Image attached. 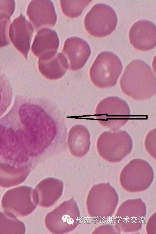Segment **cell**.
Returning <instances> with one entry per match:
<instances>
[{
  "instance_id": "cell-12",
  "label": "cell",
  "mask_w": 156,
  "mask_h": 234,
  "mask_svg": "<svg viewBox=\"0 0 156 234\" xmlns=\"http://www.w3.org/2000/svg\"><path fill=\"white\" fill-rule=\"evenodd\" d=\"M156 26L151 21L141 20L131 27L129 33L130 43L135 49L148 51L156 46Z\"/></svg>"
},
{
  "instance_id": "cell-8",
  "label": "cell",
  "mask_w": 156,
  "mask_h": 234,
  "mask_svg": "<svg viewBox=\"0 0 156 234\" xmlns=\"http://www.w3.org/2000/svg\"><path fill=\"white\" fill-rule=\"evenodd\" d=\"M154 177L151 166L146 160L133 159L123 169L120 177L123 188L130 192L144 191L151 184Z\"/></svg>"
},
{
  "instance_id": "cell-24",
  "label": "cell",
  "mask_w": 156,
  "mask_h": 234,
  "mask_svg": "<svg viewBox=\"0 0 156 234\" xmlns=\"http://www.w3.org/2000/svg\"><path fill=\"white\" fill-rule=\"evenodd\" d=\"M10 23L9 18H0V48L5 46L10 43L8 36V30Z\"/></svg>"
},
{
  "instance_id": "cell-1",
  "label": "cell",
  "mask_w": 156,
  "mask_h": 234,
  "mask_svg": "<svg viewBox=\"0 0 156 234\" xmlns=\"http://www.w3.org/2000/svg\"><path fill=\"white\" fill-rule=\"evenodd\" d=\"M38 154L33 125L22 107L14 103L0 119V162L16 167H31V158Z\"/></svg>"
},
{
  "instance_id": "cell-18",
  "label": "cell",
  "mask_w": 156,
  "mask_h": 234,
  "mask_svg": "<svg viewBox=\"0 0 156 234\" xmlns=\"http://www.w3.org/2000/svg\"><path fill=\"white\" fill-rule=\"evenodd\" d=\"M90 134L87 128L80 124L72 127L69 132L68 144L73 155L81 157L89 151L90 146Z\"/></svg>"
},
{
  "instance_id": "cell-21",
  "label": "cell",
  "mask_w": 156,
  "mask_h": 234,
  "mask_svg": "<svg viewBox=\"0 0 156 234\" xmlns=\"http://www.w3.org/2000/svg\"><path fill=\"white\" fill-rule=\"evenodd\" d=\"M25 231L24 224L15 214L5 211L0 212V234H24Z\"/></svg>"
},
{
  "instance_id": "cell-13",
  "label": "cell",
  "mask_w": 156,
  "mask_h": 234,
  "mask_svg": "<svg viewBox=\"0 0 156 234\" xmlns=\"http://www.w3.org/2000/svg\"><path fill=\"white\" fill-rule=\"evenodd\" d=\"M33 31L31 24L22 13L13 20L9 27V35L11 41L26 59L30 49Z\"/></svg>"
},
{
  "instance_id": "cell-10",
  "label": "cell",
  "mask_w": 156,
  "mask_h": 234,
  "mask_svg": "<svg viewBox=\"0 0 156 234\" xmlns=\"http://www.w3.org/2000/svg\"><path fill=\"white\" fill-rule=\"evenodd\" d=\"M1 204L4 211L19 217L29 215L37 205L34 197V189L25 185L7 191L2 197Z\"/></svg>"
},
{
  "instance_id": "cell-4",
  "label": "cell",
  "mask_w": 156,
  "mask_h": 234,
  "mask_svg": "<svg viewBox=\"0 0 156 234\" xmlns=\"http://www.w3.org/2000/svg\"><path fill=\"white\" fill-rule=\"evenodd\" d=\"M123 69L118 57L109 51H104L97 56L90 71L93 83L100 88L115 85Z\"/></svg>"
},
{
  "instance_id": "cell-22",
  "label": "cell",
  "mask_w": 156,
  "mask_h": 234,
  "mask_svg": "<svg viewBox=\"0 0 156 234\" xmlns=\"http://www.w3.org/2000/svg\"><path fill=\"white\" fill-rule=\"evenodd\" d=\"M12 96V88L9 80L0 73V117L10 105Z\"/></svg>"
},
{
  "instance_id": "cell-19",
  "label": "cell",
  "mask_w": 156,
  "mask_h": 234,
  "mask_svg": "<svg viewBox=\"0 0 156 234\" xmlns=\"http://www.w3.org/2000/svg\"><path fill=\"white\" fill-rule=\"evenodd\" d=\"M38 68L41 74L51 80L61 78L66 73L69 65L67 59L62 53H58L50 59L39 60Z\"/></svg>"
},
{
  "instance_id": "cell-9",
  "label": "cell",
  "mask_w": 156,
  "mask_h": 234,
  "mask_svg": "<svg viewBox=\"0 0 156 234\" xmlns=\"http://www.w3.org/2000/svg\"><path fill=\"white\" fill-rule=\"evenodd\" d=\"M117 16L114 10L104 3L95 5L86 15L84 26L87 32L97 38H102L111 34L115 30L117 23Z\"/></svg>"
},
{
  "instance_id": "cell-23",
  "label": "cell",
  "mask_w": 156,
  "mask_h": 234,
  "mask_svg": "<svg viewBox=\"0 0 156 234\" xmlns=\"http://www.w3.org/2000/svg\"><path fill=\"white\" fill-rule=\"evenodd\" d=\"M91 1H61L60 4L63 13L71 18L78 17Z\"/></svg>"
},
{
  "instance_id": "cell-15",
  "label": "cell",
  "mask_w": 156,
  "mask_h": 234,
  "mask_svg": "<svg viewBox=\"0 0 156 234\" xmlns=\"http://www.w3.org/2000/svg\"><path fill=\"white\" fill-rule=\"evenodd\" d=\"M59 44V38L56 31L44 28L38 32L32 44L31 50L39 60H47L56 55Z\"/></svg>"
},
{
  "instance_id": "cell-20",
  "label": "cell",
  "mask_w": 156,
  "mask_h": 234,
  "mask_svg": "<svg viewBox=\"0 0 156 234\" xmlns=\"http://www.w3.org/2000/svg\"><path fill=\"white\" fill-rule=\"evenodd\" d=\"M31 167H16L0 162V186L8 188L23 182L29 175Z\"/></svg>"
},
{
  "instance_id": "cell-16",
  "label": "cell",
  "mask_w": 156,
  "mask_h": 234,
  "mask_svg": "<svg viewBox=\"0 0 156 234\" xmlns=\"http://www.w3.org/2000/svg\"><path fill=\"white\" fill-rule=\"evenodd\" d=\"M62 52L69 59L70 69L76 70L84 66L90 55L91 50L83 39L73 37L65 41Z\"/></svg>"
},
{
  "instance_id": "cell-6",
  "label": "cell",
  "mask_w": 156,
  "mask_h": 234,
  "mask_svg": "<svg viewBox=\"0 0 156 234\" xmlns=\"http://www.w3.org/2000/svg\"><path fill=\"white\" fill-rule=\"evenodd\" d=\"M118 201L116 192L109 184L94 185L90 190L87 199L88 213L94 218H108L114 213Z\"/></svg>"
},
{
  "instance_id": "cell-25",
  "label": "cell",
  "mask_w": 156,
  "mask_h": 234,
  "mask_svg": "<svg viewBox=\"0 0 156 234\" xmlns=\"http://www.w3.org/2000/svg\"><path fill=\"white\" fill-rule=\"evenodd\" d=\"M14 1H0V18H10L15 9Z\"/></svg>"
},
{
  "instance_id": "cell-2",
  "label": "cell",
  "mask_w": 156,
  "mask_h": 234,
  "mask_svg": "<svg viewBox=\"0 0 156 234\" xmlns=\"http://www.w3.org/2000/svg\"><path fill=\"white\" fill-rule=\"evenodd\" d=\"M121 89L133 99L151 98L156 93V79L150 67L143 61L136 59L126 67L120 80Z\"/></svg>"
},
{
  "instance_id": "cell-3",
  "label": "cell",
  "mask_w": 156,
  "mask_h": 234,
  "mask_svg": "<svg viewBox=\"0 0 156 234\" xmlns=\"http://www.w3.org/2000/svg\"><path fill=\"white\" fill-rule=\"evenodd\" d=\"M97 148L100 156L111 162H119L131 152L132 139L125 131L119 129L104 132L98 138Z\"/></svg>"
},
{
  "instance_id": "cell-14",
  "label": "cell",
  "mask_w": 156,
  "mask_h": 234,
  "mask_svg": "<svg viewBox=\"0 0 156 234\" xmlns=\"http://www.w3.org/2000/svg\"><path fill=\"white\" fill-rule=\"evenodd\" d=\"M27 14L36 29L52 27L56 22L57 16L51 1H32L28 5Z\"/></svg>"
},
{
  "instance_id": "cell-5",
  "label": "cell",
  "mask_w": 156,
  "mask_h": 234,
  "mask_svg": "<svg viewBox=\"0 0 156 234\" xmlns=\"http://www.w3.org/2000/svg\"><path fill=\"white\" fill-rule=\"evenodd\" d=\"M130 110L127 103L116 96L104 98L98 105L96 118L102 125L111 130L118 129L129 120Z\"/></svg>"
},
{
  "instance_id": "cell-17",
  "label": "cell",
  "mask_w": 156,
  "mask_h": 234,
  "mask_svg": "<svg viewBox=\"0 0 156 234\" xmlns=\"http://www.w3.org/2000/svg\"><path fill=\"white\" fill-rule=\"evenodd\" d=\"M62 182L56 178H48L40 182L34 189V195L37 204L44 207L53 205L62 195Z\"/></svg>"
},
{
  "instance_id": "cell-7",
  "label": "cell",
  "mask_w": 156,
  "mask_h": 234,
  "mask_svg": "<svg viewBox=\"0 0 156 234\" xmlns=\"http://www.w3.org/2000/svg\"><path fill=\"white\" fill-rule=\"evenodd\" d=\"M80 214L73 198L64 201L46 215L45 226L51 232L63 234L74 229L79 223Z\"/></svg>"
},
{
  "instance_id": "cell-11",
  "label": "cell",
  "mask_w": 156,
  "mask_h": 234,
  "mask_svg": "<svg viewBox=\"0 0 156 234\" xmlns=\"http://www.w3.org/2000/svg\"><path fill=\"white\" fill-rule=\"evenodd\" d=\"M146 214V206L140 199L129 200L119 207L115 221L118 229L126 232L140 230Z\"/></svg>"
}]
</instances>
